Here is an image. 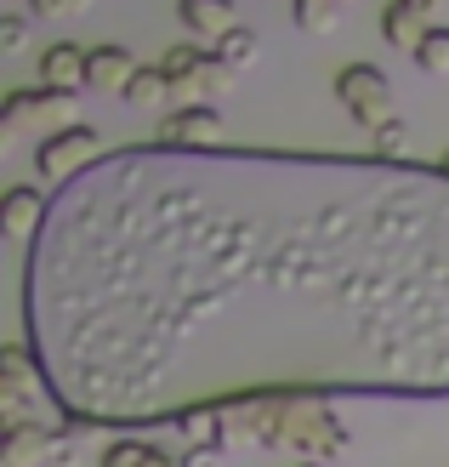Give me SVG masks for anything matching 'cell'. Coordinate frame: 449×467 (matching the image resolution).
I'll use <instances>...</instances> for the list:
<instances>
[{"label":"cell","mask_w":449,"mask_h":467,"mask_svg":"<svg viewBox=\"0 0 449 467\" xmlns=\"http://www.w3.org/2000/svg\"><path fill=\"white\" fill-rule=\"evenodd\" d=\"M23 342L75 428H159L240 393L449 400V171L103 149L46 200Z\"/></svg>","instance_id":"6da1fadb"},{"label":"cell","mask_w":449,"mask_h":467,"mask_svg":"<svg viewBox=\"0 0 449 467\" xmlns=\"http://www.w3.org/2000/svg\"><path fill=\"white\" fill-rule=\"evenodd\" d=\"M268 451H296L307 462H336L347 451V422L330 410V393H279Z\"/></svg>","instance_id":"7a4b0ae2"},{"label":"cell","mask_w":449,"mask_h":467,"mask_svg":"<svg viewBox=\"0 0 449 467\" xmlns=\"http://www.w3.org/2000/svg\"><path fill=\"white\" fill-rule=\"evenodd\" d=\"M80 114V91L63 86H17L6 103H0V137H23V131H63L75 126Z\"/></svg>","instance_id":"3957f363"},{"label":"cell","mask_w":449,"mask_h":467,"mask_svg":"<svg viewBox=\"0 0 449 467\" xmlns=\"http://www.w3.org/2000/svg\"><path fill=\"white\" fill-rule=\"evenodd\" d=\"M336 103H342L364 131L387 126V120H393V80H387V68H375V63H347L342 75H336Z\"/></svg>","instance_id":"277c9868"},{"label":"cell","mask_w":449,"mask_h":467,"mask_svg":"<svg viewBox=\"0 0 449 467\" xmlns=\"http://www.w3.org/2000/svg\"><path fill=\"white\" fill-rule=\"evenodd\" d=\"M103 154V131L97 126H63V131H46L35 143V171L52 177V182H68L75 171H86L91 160Z\"/></svg>","instance_id":"5b68a950"},{"label":"cell","mask_w":449,"mask_h":467,"mask_svg":"<svg viewBox=\"0 0 449 467\" xmlns=\"http://www.w3.org/2000/svg\"><path fill=\"white\" fill-rule=\"evenodd\" d=\"M222 114L210 109V103H182L171 109L159 120V143H171V149H222Z\"/></svg>","instance_id":"8992f818"},{"label":"cell","mask_w":449,"mask_h":467,"mask_svg":"<svg viewBox=\"0 0 449 467\" xmlns=\"http://www.w3.org/2000/svg\"><path fill=\"white\" fill-rule=\"evenodd\" d=\"M52 445H57V428H46V422H17V428H6L0 462H6V467H52Z\"/></svg>","instance_id":"52a82bcc"},{"label":"cell","mask_w":449,"mask_h":467,"mask_svg":"<svg viewBox=\"0 0 449 467\" xmlns=\"http://www.w3.org/2000/svg\"><path fill=\"white\" fill-rule=\"evenodd\" d=\"M46 200L52 194H35V189H6L0 194V228L12 234V240H35L40 234V223H46Z\"/></svg>","instance_id":"ba28073f"},{"label":"cell","mask_w":449,"mask_h":467,"mask_svg":"<svg viewBox=\"0 0 449 467\" xmlns=\"http://www.w3.org/2000/svg\"><path fill=\"white\" fill-rule=\"evenodd\" d=\"M40 86H63V91H86V46L75 40H52L40 52Z\"/></svg>","instance_id":"9c48e42d"},{"label":"cell","mask_w":449,"mask_h":467,"mask_svg":"<svg viewBox=\"0 0 449 467\" xmlns=\"http://www.w3.org/2000/svg\"><path fill=\"white\" fill-rule=\"evenodd\" d=\"M131 75H137V63H131L126 46H91L86 52V86L91 91H114V98H120Z\"/></svg>","instance_id":"30bf717a"},{"label":"cell","mask_w":449,"mask_h":467,"mask_svg":"<svg viewBox=\"0 0 449 467\" xmlns=\"http://www.w3.org/2000/svg\"><path fill=\"white\" fill-rule=\"evenodd\" d=\"M177 17L194 40H222L233 29V0H177Z\"/></svg>","instance_id":"8fae6325"},{"label":"cell","mask_w":449,"mask_h":467,"mask_svg":"<svg viewBox=\"0 0 449 467\" xmlns=\"http://www.w3.org/2000/svg\"><path fill=\"white\" fill-rule=\"evenodd\" d=\"M427 29H433V17L421 12V6H410V0H387V12H382V35H387V46H398V52H415Z\"/></svg>","instance_id":"7c38bea8"},{"label":"cell","mask_w":449,"mask_h":467,"mask_svg":"<svg viewBox=\"0 0 449 467\" xmlns=\"http://www.w3.org/2000/svg\"><path fill=\"white\" fill-rule=\"evenodd\" d=\"M120 98H126L131 109H165V103L177 98V80L165 75L159 63H143V68H137V75L126 80V91H120Z\"/></svg>","instance_id":"4fadbf2b"},{"label":"cell","mask_w":449,"mask_h":467,"mask_svg":"<svg viewBox=\"0 0 449 467\" xmlns=\"http://www.w3.org/2000/svg\"><path fill=\"white\" fill-rule=\"evenodd\" d=\"M205 57H210V46H205V40H177L171 52L159 57V68H165V75L177 80V98H182V91H194V80H199Z\"/></svg>","instance_id":"5bb4252c"},{"label":"cell","mask_w":449,"mask_h":467,"mask_svg":"<svg viewBox=\"0 0 449 467\" xmlns=\"http://www.w3.org/2000/svg\"><path fill=\"white\" fill-rule=\"evenodd\" d=\"M171 428L182 433V445H222V405H188Z\"/></svg>","instance_id":"9a60e30c"},{"label":"cell","mask_w":449,"mask_h":467,"mask_svg":"<svg viewBox=\"0 0 449 467\" xmlns=\"http://www.w3.org/2000/svg\"><path fill=\"white\" fill-rule=\"evenodd\" d=\"M217 57H222L228 68H250L256 57H262V35L245 29V23H233V29L217 40Z\"/></svg>","instance_id":"2e32d148"},{"label":"cell","mask_w":449,"mask_h":467,"mask_svg":"<svg viewBox=\"0 0 449 467\" xmlns=\"http://www.w3.org/2000/svg\"><path fill=\"white\" fill-rule=\"evenodd\" d=\"M291 12H296V29L330 35V29L342 23V0H291Z\"/></svg>","instance_id":"e0dca14e"},{"label":"cell","mask_w":449,"mask_h":467,"mask_svg":"<svg viewBox=\"0 0 449 467\" xmlns=\"http://www.w3.org/2000/svg\"><path fill=\"white\" fill-rule=\"evenodd\" d=\"M370 154H382V160H410V120H393L387 126H375L370 131Z\"/></svg>","instance_id":"ac0fdd59"},{"label":"cell","mask_w":449,"mask_h":467,"mask_svg":"<svg viewBox=\"0 0 449 467\" xmlns=\"http://www.w3.org/2000/svg\"><path fill=\"white\" fill-rule=\"evenodd\" d=\"M410 57L427 68V75H449V29H444V23H433V29L421 35V46H415Z\"/></svg>","instance_id":"d6986e66"},{"label":"cell","mask_w":449,"mask_h":467,"mask_svg":"<svg viewBox=\"0 0 449 467\" xmlns=\"http://www.w3.org/2000/svg\"><path fill=\"white\" fill-rule=\"evenodd\" d=\"M233 75H240V68H228V63L217 57V46H210V57H205V68H199L194 91H205V98H222V91L233 86Z\"/></svg>","instance_id":"ffe728a7"},{"label":"cell","mask_w":449,"mask_h":467,"mask_svg":"<svg viewBox=\"0 0 449 467\" xmlns=\"http://www.w3.org/2000/svg\"><path fill=\"white\" fill-rule=\"evenodd\" d=\"M23 46H29V17L6 12V17H0V52H23Z\"/></svg>","instance_id":"44dd1931"},{"label":"cell","mask_w":449,"mask_h":467,"mask_svg":"<svg viewBox=\"0 0 449 467\" xmlns=\"http://www.w3.org/2000/svg\"><path fill=\"white\" fill-rule=\"evenodd\" d=\"M143 439H114V445L103 451V467H137V462H143Z\"/></svg>","instance_id":"7402d4cb"},{"label":"cell","mask_w":449,"mask_h":467,"mask_svg":"<svg viewBox=\"0 0 449 467\" xmlns=\"http://www.w3.org/2000/svg\"><path fill=\"white\" fill-rule=\"evenodd\" d=\"M91 0H29V12L35 17H75V12H86Z\"/></svg>","instance_id":"603a6c76"},{"label":"cell","mask_w":449,"mask_h":467,"mask_svg":"<svg viewBox=\"0 0 449 467\" xmlns=\"http://www.w3.org/2000/svg\"><path fill=\"white\" fill-rule=\"evenodd\" d=\"M222 445H182V467H222Z\"/></svg>","instance_id":"cb8c5ba5"},{"label":"cell","mask_w":449,"mask_h":467,"mask_svg":"<svg viewBox=\"0 0 449 467\" xmlns=\"http://www.w3.org/2000/svg\"><path fill=\"white\" fill-rule=\"evenodd\" d=\"M137 467H182V456H171V451H154V445H148Z\"/></svg>","instance_id":"d4e9b609"},{"label":"cell","mask_w":449,"mask_h":467,"mask_svg":"<svg viewBox=\"0 0 449 467\" xmlns=\"http://www.w3.org/2000/svg\"><path fill=\"white\" fill-rule=\"evenodd\" d=\"M410 6H421V12H427V17H433V12H438V0H410Z\"/></svg>","instance_id":"484cf974"},{"label":"cell","mask_w":449,"mask_h":467,"mask_svg":"<svg viewBox=\"0 0 449 467\" xmlns=\"http://www.w3.org/2000/svg\"><path fill=\"white\" fill-rule=\"evenodd\" d=\"M438 166H444V171H449V149H444V154H438Z\"/></svg>","instance_id":"4316f807"},{"label":"cell","mask_w":449,"mask_h":467,"mask_svg":"<svg viewBox=\"0 0 449 467\" xmlns=\"http://www.w3.org/2000/svg\"><path fill=\"white\" fill-rule=\"evenodd\" d=\"M301 467H324V462H301Z\"/></svg>","instance_id":"83f0119b"}]
</instances>
